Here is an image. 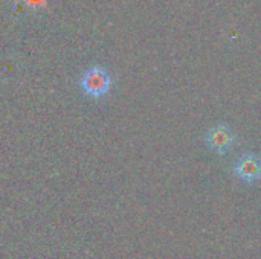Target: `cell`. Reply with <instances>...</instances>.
<instances>
[{
    "mask_svg": "<svg viewBox=\"0 0 261 259\" xmlns=\"http://www.w3.org/2000/svg\"><path fill=\"white\" fill-rule=\"evenodd\" d=\"M80 87L86 96L92 99H101L110 93L113 87V78L106 67L92 66L81 75Z\"/></svg>",
    "mask_w": 261,
    "mask_h": 259,
    "instance_id": "1",
    "label": "cell"
},
{
    "mask_svg": "<svg viewBox=\"0 0 261 259\" xmlns=\"http://www.w3.org/2000/svg\"><path fill=\"white\" fill-rule=\"evenodd\" d=\"M23 3L31 9H40L46 6V0H23Z\"/></svg>",
    "mask_w": 261,
    "mask_h": 259,
    "instance_id": "4",
    "label": "cell"
},
{
    "mask_svg": "<svg viewBox=\"0 0 261 259\" xmlns=\"http://www.w3.org/2000/svg\"><path fill=\"white\" fill-rule=\"evenodd\" d=\"M236 142V137H234V133L232 130L225 125V124H220V125H216L213 127L208 133H206V143L208 147L219 153V154H225L228 153L232 145Z\"/></svg>",
    "mask_w": 261,
    "mask_h": 259,
    "instance_id": "3",
    "label": "cell"
},
{
    "mask_svg": "<svg viewBox=\"0 0 261 259\" xmlns=\"http://www.w3.org/2000/svg\"><path fill=\"white\" fill-rule=\"evenodd\" d=\"M234 174L239 180L254 185L261 180V159L257 154H245L234 165Z\"/></svg>",
    "mask_w": 261,
    "mask_h": 259,
    "instance_id": "2",
    "label": "cell"
}]
</instances>
